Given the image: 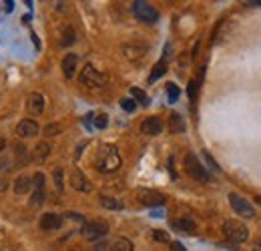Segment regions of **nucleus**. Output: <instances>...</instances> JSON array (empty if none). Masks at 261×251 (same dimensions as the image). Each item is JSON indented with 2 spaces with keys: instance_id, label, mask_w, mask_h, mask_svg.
<instances>
[{
  "instance_id": "aec40b11",
  "label": "nucleus",
  "mask_w": 261,
  "mask_h": 251,
  "mask_svg": "<svg viewBox=\"0 0 261 251\" xmlns=\"http://www.w3.org/2000/svg\"><path fill=\"white\" fill-rule=\"evenodd\" d=\"M100 205H102L105 209H111V211H119V209H123V207H125L119 199L109 197V195H100Z\"/></svg>"
},
{
  "instance_id": "6ab92c4d",
  "label": "nucleus",
  "mask_w": 261,
  "mask_h": 251,
  "mask_svg": "<svg viewBox=\"0 0 261 251\" xmlns=\"http://www.w3.org/2000/svg\"><path fill=\"white\" fill-rule=\"evenodd\" d=\"M169 129H171V133H175V135H179V133H183V131H185L183 117H181L179 113H173V115L169 117Z\"/></svg>"
},
{
  "instance_id": "9b49d317",
  "label": "nucleus",
  "mask_w": 261,
  "mask_h": 251,
  "mask_svg": "<svg viewBox=\"0 0 261 251\" xmlns=\"http://www.w3.org/2000/svg\"><path fill=\"white\" fill-rule=\"evenodd\" d=\"M44 107H46V98H44V94H40V93L29 94L27 109H29V113H31V115H42Z\"/></svg>"
},
{
  "instance_id": "473e14b6",
  "label": "nucleus",
  "mask_w": 261,
  "mask_h": 251,
  "mask_svg": "<svg viewBox=\"0 0 261 251\" xmlns=\"http://www.w3.org/2000/svg\"><path fill=\"white\" fill-rule=\"evenodd\" d=\"M121 107H123L127 113H133L137 105H135V101H130V98H123V101H121Z\"/></svg>"
},
{
  "instance_id": "c756f323",
  "label": "nucleus",
  "mask_w": 261,
  "mask_h": 251,
  "mask_svg": "<svg viewBox=\"0 0 261 251\" xmlns=\"http://www.w3.org/2000/svg\"><path fill=\"white\" fill-rule=\"evenodd\" d=\"M44 195H46V191H44V189H36V191L33 193L31 203H33V205H40V203H44Z\"/></svg>"
},
{
  "instance_id": "4468645a",
  "label": "nucleus",
  "mask_w": 261,
  "mask_h": 251,
  "mask_svg": "<svg viewBox=\"0 0 261 251\" xmlns=\"http://www.w3.org/2000/svg\"><path fill=\"white\" fill-rule=\"evenodd\" d=\"M76 66H79V57L74 53H68L63 59V72L66 79H72L76 74Z\"/></svg>"
},
{
  "instance_id": "c9c22d12",
  "label": "nucleus",
  "mask_w": 261,
  "mask_h": 251,
  "mask_svg": "<svg viewBox=\"0 0 261 251\" xmlns=\"http://www.w3.org/2000/svg\"><path fill=\"white\" fill-rule=\"evenodd\" d=\"M203 157L207 159V163H209V167H211L213 171H219V167H217V163H215V161L211 159V155H209V153H203Z\"/></svg>"
},
{
  "instance_id": "5701e85b",
  "label": "nucleus",
  "mask_w": 261,
  "mask_h": 251,
  "mask_svg": "<svg viewBox=\"0 0 261 251\" xmlns=\"http://www.w3.org/2000/svg\"><path fill=\"white\" fill-rule=\"evenodd\" d=\"M165 70H167V57H163L159 63L155 64V68H153V72H151V77H149V83H155L159 77H163Z\"/></svg>"
},
{
  "instance_id": "58836bf2",
  "label": "nucleus",
  "mask_w": 261,
  "mask_h": 251,
  "mask_svg": "<svg viewBox=\"0 0 261 251\" xmlns=\"http://www.w3.org/2000/svg\"><path fill=\"white\" fill-rule=\"evenodd\" d=\"M4 147H6V141H4V139H2V137H0V151H2V149H4Z\"/></svg>"
},
{
  "instance_id": "bb28decb",
  "label": "nucleus",
  "mask_w": 261,
  "mask_h": 251,
  "mask_svg": "<svg viewBox=\"0 0 261 251\" xmlns=\"http://www.w3.org/2000/svg\"><path fill=\"white\" fill-rule=\"evenodd\" d=\"M63 133V127L59 125V123H50V125L44 127V135L46 137H57V135H61Z\"/></svg>"
},
{
  "instance_id": "f257e3e1",
  "label": "nucleus",
  "mask_w": 261,
  "mask_h": 251,
  "mask_svg": "<svg viewBox=\"0 0 261 251\" xmlns=\"http://www.w3.org/2000/svg\"><path fill=\"white\" fill-rule=\"evenodd\" d=\"M95 165H97V169L100 173H115L123 165V159L119 155V149L115 145H102L98 149Z\"/></svg>"
},
{
  "instance_id": "cd10ccee",
  "label": "nucleus",
  "mask_w": 261,
  "mask_h": 251,
  "mask_svg": "<svg viewBox=\"0 0 261 251\" xmlns=\"http://www.w3.org/2000/svg\"><path fill=\"white\" fill-rule=\"evenodd\" d=\"M44 185H46V179H44V173H34L33 175V187H34V191L36 189H44Z\"/></svg>"
},
{
  "instance_id": "f8f14e48",
  "label": "nucleus",
  "mask_w": 261,
  "mask_h": 251,
  "mask_svg": "<svg viewBox=\"0 0 261 251\" xmlns=\"http://www.w3.org/2000/svg\"><path fill=\"white\" fill-rule=\"evenodd\" d=\"M161 131H163V123H161L159 117H147V119L141 123V133H145V135H149V137H155V135H159Z\"/></svg>"
},
{
  "instance_id": "ddd939ff",
  "label": "nucleus",
  "mask_w": 261,
  "mask_h": 251,
  "mask_svg": "<svg viewBox=\"0 0 261 251\" xmlns=\"http://www.w3.org/2000/svg\"><path fill=\"white\" fill-rule=\"evenodd\" d=\"M38 223H40V229L42 231H57L63 225V217L57 215V213H44Z\"/></svg>"
},
{
  "instance_id": "4c0bfd02",
  "label": "nucleus",
  "mask_w": 261,
  "mask_h": 251,
  "mask_svg": "<svg viewBox=\"0 0 261 251\" xmlns=\"http://www.w3.org/2000/svg\"><path fill=\"white\" fill-rule=\"evenodd\" d=\"M247 6H261V0H251V2H245Z\"/></svg>"
},
{
  "instance_id": "9d476101",
  "label": "nucleus",
  "mask_w": 261,
  "mask_h": 251,
  "mask_svg": "<svg viewBox=\"0 0 261 251\" xmlns=\"http://www.w3.org/2000/svg\"><path fill=\"white\" fill-rule=\"evenodd\" d=\"M38 123L33 121V119H24V121H20L18 125H16V135L20 137V139H31V137H36L38 135Z\"/></svg>"
},
{
  "instance_id": "423d86ee",
  "label": "nucleus",
  "mask_w": 261,
  "mask_h": 251,
  "mask_svg": "<svg viewBox=\"0 0 261 251\" xmlns=\"http://www.w3.org/2000/svg\"><path fill=\"white\" fill-rule=\"evenodd\" d=\"M81 233H83V237H85L87 241H97V239L105 237V235L109 233V225L100 219L89 221V223L83 225V231H81Z\"/></svg>"
},
{
  "instance_id": "c85d7f7f",
  "label": "nucleus",
  "mask_w": 261,
  "mask_h": 251,
  "mask_svg": "<svg viewBox=\"0 0 261 251\" xmlns=\"http://www.w3.org/2000/svg\"><path fill=\"white\" fill-rule=\"evenodd\" d=\"M153 239L159 241V243H171L169 233H167V231H161V229H155V231H153Z\"/></svg>"
},
{
  "instance_id": "f3484780",
  "label": "nucleus",
  "mask_w": 261,
  "mask_h": 251,
  "mask_svg": "<svg viewBox=\"0 0 261 251\" xmlns=\"http://www.w3.org/2000/svg\"><path fill=\"white\" fill-rule=\"evenodd\" d=\"M107 251H133V241L129 237H117L113 243L107 245Z\"/></svg>"
},
{
  "instance_id": "20e7f679",
  "label": "nucleus",
  "mask_w": 261,
  "mask_h": 251,
  "mask_svg": "<svg viewBox=\"0 0 261 251\" xmlns=\"http://www.w3.org/2000/svg\"><path fill=\"white\" fill-rule=\"evenodd\" d=\"M79 81H81V85H85V87H89V89H102L105 83H107L105 74H100L93 64H87V66L81 70Z\"/></svg>"
},
{
  "instance_id": "393cba45",
  "label": "nucleus",
  "mask_w": 261,
  "mask_h": 251,
  "mask_svg": "<svg viewBox=\"0 0 261 251\" xmlns=\"http://www.w3.org/2000/svg\"><path fill=\"white\" fill-rule=\"evenodd\" d=\"M130 94H133V98H137L141 105H145V107L149 105V96H147L145 91H141V89H135V87H133V89H130Z\"/></svg>"
},
{
  "instance_id": "72a5a7b5",
  "label": "nucleus",
  "mask_w": 261,
  "mask_h": 251,
  "mask_svg": "<svg viewBox=\"0 0 261 251\" xmlns=\"http://www.w3.org/2000/svg\"><path fill=\"white\" fill-rule=\"evenodd\" d=\"M107 123H109L107 115H97V117H95V127H97V129H105Z\"/></svg>"
},
{
  "instance_id": "a878e982",
  "label": "nucleus",
  "mask_w": 261,
  "mask_h": 251,
  "mask_svg": "<svg viewBox=\"0 0 261 251\" xmlns=\"http://www.w3.org/2000/svg\"><path fill=\"white\" fill-rule=\"evenodd\" d=\"M179 94H181V91H179V87H177V85H173V83H169V85H167V96H169V103H175V101L179 98Z\"/></svg>"
},
{
  "instance_id": "7c9ffc66",
  "label": "nucleus",
  "mask_w": 261,
  "mask_h": 251,
  "mask_svg": "<svg viewBox=\"0 0 261 251\" xmlns=\"http://www.w3.org/2000/svg\"><path fill=\"white\" fill-rule=\"evenodd\" d=\"M187 93H189V98H191V101H195L197 93H199V79H193V81L189 83V89H187Z\"/></svg>"
},
{
  "instance_id": "b1692460",
  "label": "nucleus",
  "mask_w": 261,
  "mask_h": 251,
  "mask_svg": "<svg viewBox=\"0 0 261 251\" xmlns=\"http://www.w3.org/2000/svg\"><path fill=\"white\" fill-rule=\"evenodd\" d=\"M14 155H16V161L22 165V163H29L31 161V157H29V151H27V147L24 145H14Z\"/></svg>"
},
{
  "instance_id": "dca6fc26",
  "label": "nucleus",
  "mask_w": 261,
  "mask_h": 251,
  "mask_svg": "<svg viewBox=\"0 0 261 251\" xmlns=\"http://www.w3.org/2000/svg\"><path fill=\"white\" fill-rule=\"evenodd\" d=\"M171 227H173V229H177V231H185V233H195V229H197L195 221L187 219V217L171 221Z\"/></svg>"
},
{
  "instance_id": "1a4fd4ad",
  "label": "nucleus",
  "mask_w": 261,
  "mask_h": 251,
  "mask_svg": "<svg viewBox=\"0 0 261 251\" xmlns=\"http://www.w3.org/2000/svg\"><path fill=\"white\" fill-rule=\"evenodd\" d=\"M70 187L81 191V193H91V191H93L91 181H89L87 175H85L83 171H79V169H72V171H70Z\"/></svg>"
},
{
  "instance_id": "e433bc0d",
  "label": "nucleus",
  "mask_w": 261,
  "mask_h": 251,
  "mask_svg": "<svg viewBox=\"0 0 261 251\" xmlns=\"http://www.w3.org/2000/svg\"><path fill=\"white\" fill-rule=\"evenodd\" d=\"M12 8H14V2H12V0H8V2L4 4V10H6V12H10Z\"/></svg>"
},
{
  "instance_id": "412c9836",
  "label": "nucleus",
  "mask_w": 261,
  "mask_h": 251,
  "mask_svg": "<svg viewBox=\"0 0 261 251\" xmlns=\"http://www.w3.org/2000/svg\"><path fill=\"white\" fill-rule=\"evenodd\" d=\"M48 155H50V145H48V143H38V145L34 147V155H33L34 161L42 163Z\"/></svg>"
},
{
  "instance_id": "2eb2a0df",
  "label": "nucleus",
  "mask_w": 261,
  "mask_h": 251,
  "mask_svg": "<svg viewBox=\"0 0 261 251\" xmlns=\"http://www.w3.org/2000/svg\"><path fill=\"white\" fill-rule=\"evenodd\" d=\"M123 53H125L127 59L137 61V59H143L147 55V46L145 44H125L123 46Z\"/></svg>"
},
{
  "instance_id": "7ed1b4c3",
  "label": "nucleus",
  "mask_w": 261,
  "mask_h": 251,
  "mask_svg": "<svg viewBox=\"0 0 261 251\" xmlns=\"http://www.w3.org/2000/svg\"><path fill=\"white\" fill-rule=\"evenodd\" d=\"M185 171L195 181H201V183H207L209 181V173H207L205 165H201V161L197 159L195 153H187L185 155Z\"/></svg>"
},
{
  "instance_id": "ea45409f",
  "label": "nucleus",
  "mask_w": 261,
  "mask_h": 251,
  "mask_svg": "<svg viewBox=\"0 0 261 251\" xmlns=\"http://www.w3.org/2000/svg\"><path fill=\"white\" fill-rule=\"evenodd\" d=\"M257 203H259V205H261V195H259V197H257Z\"/></svg>"
},
{
  "instance_id": "f704fd0d",
  "label": "nucleus",
  "mask_w": 261,
  "mask_h": 251,
  "mask_svg": "<svg viewBox=\"0 0 261 251\" xmlns=\"http://www.w3.org/2000/svg\"><path fill=\"white\" fill-rule=\"evenodd\" d=\"M169 249L171 251H187L185 247H183L181 241H171V243H169Z\"/></svg>"
},
{
  "instance_id": "39448f33",
  "label": "nucleus",
  "mask_w": 261,
  "mask_h": 251,
  "mask_svg": "<svg viewBox=\"0 0 261 251\" xmlns=\"http://www.w3.org/2000/svg\"><path fill=\"white\" fill-rule=\"evenodd\" d=\"M133 12H135V16H137L139 20H143V22H147V24H155V22L159 20L157 8L151 6L149 2H143V0L133 2Z\"/></svg>"
},
{
  "instance_id": "a211bd4d",
  "label": "nucleus",
  "mask_w": 261,
  "mask_h": 251,
  "mask_svg": "<svg viewBox=\"0 0 261 251\" xmlns=\"http://www.w3.org/2000/svg\"><path fill=\"white\" fill-rule=\"evenodd\" d=\"M33 189V179L31 177H18L16 181H14V193L16 195H27L29 191Z\"/></svg>"
},
{
  "instance_id": "6e6552de",
  "label": "nucleus",
  "mask_w": 261,
  "mask_h": 251,
  "mask_svg": "<svg viewBox=\"0 0 261 251\" xmlns=\"http://www.w3.org/2000/svg\"><path fill=\"white\" fill-rule=\"evenodd\" d=\"M137 199H139V203H143L147 207H157V205H163L165 203V197L159 191L147 189V187L137 189Z\"/></svg>"
},
{
  "instance_id": "f03ea898",
  "label": "nucleus",
  "mask_w": 261,
  "mask_h": 251,
  "mask_svg": "<svg viewBox=\"0 0 261 251\" xmlns=\"http://www.w3.org/2000/svg\"><path fill=\"white\" fill-rule=\"evenodd\" d=\"M223 233L229 241L233 243H243L249 237V229L237 219H227L223 223Z\"/></svg>"
},
{
  "instance_id": "2f4dec72",
  "label": "nucleus",
  "mask_w": 261,
  "mask_h": 251,
  "mask_svg": "<svg viewBox=\"0 0 261 251\" xmlns=\"http://www.w3.org/2000/svg\"><path fill=\"white\" fill-rule=\"evenodd\" d=\"M53 177H55V185L59 191H63V169L61 167H57L55 169V173H53Z\"/></svg>"
},
{
  "instance_id": "4be33fe9",
  "label": "nucleus",
  "mask_w": 261,
  "mask_h": 251,
  "mask_svg": "<svg viewBox=\"0 0 261 251\" xmlns=\"http://www.w3.org/2000/svg\"><path fill=\"white\" fill-rule=\"evenodd\" d=\"M74 40H76V32L72 27H65L63 29V38H61V46L63 48H68L70 44H74Z\"/></svg>"
},
{
  "instance_id": "0eeeda50",
  "label": "nucleus",
  "mask_w": 261,
  "mask_h": 251,
  "mask_svg": "<svg viewBox=\"0 0 261 251\" xmlns=\"http://www.w3.org/2000/svg\"><path fill=\"white\" fill-rule=\"evenodd\" d=\"M229 203H231V207H233V211H235L237 215H241V217H245V219H253V217H255L253 205H251L249 201H245L243 197H239L237 193H229Z\"/></svg>"
}]
</instances>
